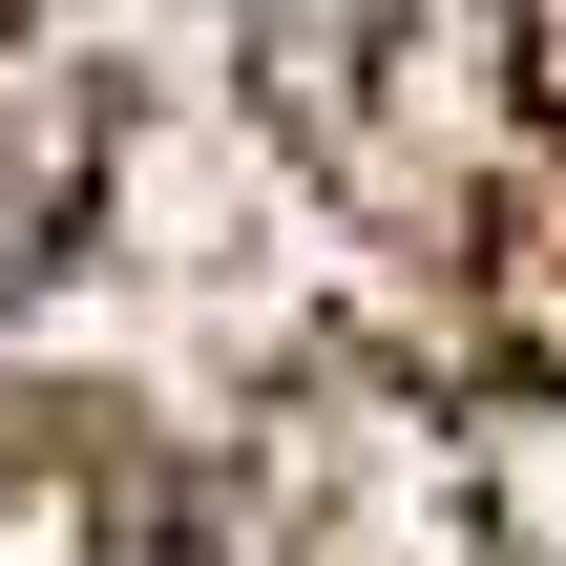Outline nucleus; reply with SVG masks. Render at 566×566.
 I'll use <instances>...</instances> for the list:
<instances>
[{
	"instance_id": "1",
	"label": "nucleus",
	"mask_w": 566,
	"mask_h": 566,
	"mask_svg": "<svg viewBox=\"0 0 566 566\" xmlns=\"http://www.w3.org/2000/svg\"><path fill=\"white\" fill-rule=\"evenodd\" d=\"M357 168L462 315L566 357V0H378Z\"/></svg>"
},
{
	"instance_id": "2",
	"label": "nucleus",
	"mask_w": 566,
	"mask_h": 566,
	"mask_svg": "<svg viewBox=\"0 0 566 566\" xmlns=\"http://www.w3.org/2000/svg\"><path fill=\"white\" fill-rule=\"evenodd\" d=\"M399 566H566V399H525V420H441L420 546H399Z\"/></svg>"
}]
</instances>
